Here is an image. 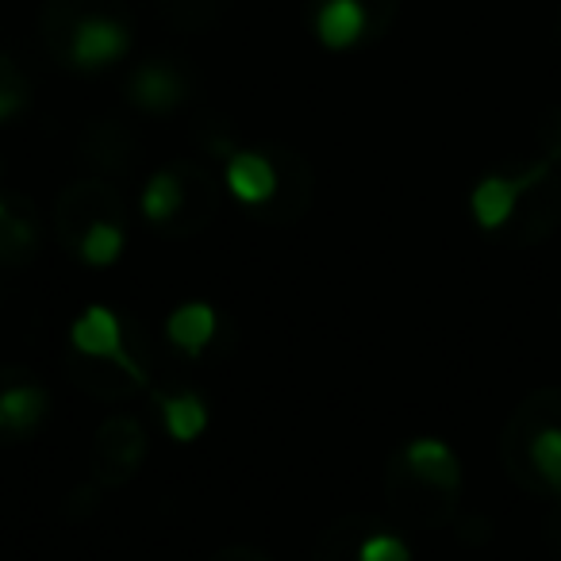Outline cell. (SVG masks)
Here are the masks:
<instances>
[{
	"instance_id": "obj_1",
	"label": "cell",
	"mask_w": 561,
	"mask_h": 561,
	"mask_svg": "<svg viewBox=\"0 0 561 561\" xmlns=\"http://www.w3.org/2000/svg\"><path fill=\"white\" fill-rule=\"evenodd\" d=\"M43 32L73 70H108L131 50V24L116 0H50Z\"/></svg>"
},
{
	"instance_id": "obj_2",
	"label": "cell",
	"mask_w": 561,
	"mask_h": 561,
	"mask_svg": "<svg viewBox=\"0 0 561 561\" xmlns=\"http://www.w3.org/2000/svg\"><path fill=\"white\" fill-rule=\"evenodd\" d=\"M397 16V0H312L316 39L328 50H351L369 43Z\"/></svg>"
},
{
	"instance_id": "obj_3",
	"label": "cell",
	"mask_w": 561,
	"mask_h": 561,
	"mask_svg": "<svg viewBox=\"0 0 561 561\" xmlns=\"http://www.w3.org/2000/svg\"><path fill=\"white\" fill-rule=\"evenodd\" d=\"M546 178H550V165L546 162H535L530 170L515 173V178H507V173H489V178H481L473 185V193H469V211H473L477 227L489 234L500 231V227L515 216L523 196L542 185Z\"/></svg>"
},
{
	"instance_id": "obj_4",
	"label": "cell",
	"mask_w": 561,
	"mask_h": 561,
	"mask_svg": "<svg viewBox=\"0 0 561 561\" xmlns=\"http://www.w3.org/2000/svg\"><path fill=\"white\" fill-rule=\"evenodd\" d=\"M70 343L78 354L85 358H101L112 362V366L124 369L131 381H142V369L127 358V346H124V328H119V316L104 305H89L85 312L73 320L70 328Z\"/></svg>"
},
{
	"instance_id": "obj_5",
	"label": "cell",
	"mask_w": 561,
	"mask_h": 561,
	"mask_svg": "<svg viewBox=\"0 0 561 561\" xmlns=\"http://www.w3.org/2000/svg\"><path fill=\"white\" fill-rule=\"evenodd\" d=\"M224 181L234 201L247 204V208H262L277 196V165L262 150H231Z\"/></svg>"
},
{
	"instance_id": "obj_6",
	"label": "cell",
	"mask_w": 561,
	"mask_h": 561,
	"mask_svg": "<svg viewBox=\"0 0 561 561\" xmlns=\"http://www.w3.org/2000/svg\"><path fill=\"white\" fill-rule=\"evenodd\" d=\"M404 461L423 484H431V489H438V492L461 489V461H458V454L450 450V443H443V438H431V435L412 438V443L404 446Z\"/></svg>"
},
{
	"instance_id": "obj_7",
	"label": "cell",
	"mask_w": 561,
	"mask_h": 561,
	"mask_svg": "<svg viewBox=\"0 0 561 561\" xmlns=\"http://www.w3.org/2000/svg\"><path fill=\"white\" fill-rule=\"evenodd\" d=\"M127 96H131V104H139L142 112H173L185 101V78H181V70L170 62H147L131 73Z\"/></svg>"
},
{
	"instance_id": "obj_8",
	"label": "cell",
	"mask_w": 561,
	"mask_h": 561,
	"mask_svg": "<svg viewBox=\"0 0 561 561\" xmlns=\"http://www.w3.org/2000/svg\"><path fill=\"white\" fill-rule=\"evenodd\" d=\"M216 328H219L216 308L204 305V300H193V305H181L170 312V320H165V339H170L181 354H188V358H201L204 346L216 339Z\"/></svg>"
},
{
	"instance_id": "obj_9",
	"label": "cell",
	"mask_w": 561,
	"mask_h": 561,
	"mask_svg": "<svg viewBox=\"0 0 561 561\" xmlns=\"http://www.w3.org/2000/svg\"><path fill=\"white\" fill-rule=\"evenodd\" d=\"M154 404L173 443H196L208 431V404L196 392H154Z\"/></svg>"
},
{
	"instance_id": "obj_10",
	"label": "cell",
	"mask_w": 561,
	"mask_h": 561,
	"mask_svg": "<svg viewBox=\"0 0 561 561\" xmlns=\"http://www.w3.org/2000/svg\"><path fill=\"white\" fill-rule=\"evenodd\" d=\"M47 415V392L39 385H12L0 392V435H27Z\"/></svg>"
},
{
	"instance_id": "obj_11",
	"label": "cell",
	"mask_w": 561,
	"mask_h": 561,
	"mask_svg": "<svg viewBox=\"0 0 561 561\" xmlns=\"http://www.w3.org/2000/svg\"><path fill=\"white\" fill-rule=\"evenodd\" d=\"M124 227L116 224V219H93V224L81 231V242H78V254L85 265H93V270H108V265L119 262V254H124Z\"/></svg>"
},
{
	"instance_id": "obj_12",
	"label": "cell",
	"mask_w": 561,
	"mask_h": 561,
	"mask_svg": "<svg viewBox=\"0 0 561 561\" xmlns=\"http://www.w3.org/2000/svg\"><path fill=\"white\" fill-rule=\"evenodd\" d=\"M185 204V181L178 170H158L142 188V216L150 224H170Z\"/></svg>"
},
{
	"instance_id": "obj_13",
	"label": "cell",
	"mask_w": 561,
	"mask_h": 561,
	"mask_svg": "<svg viewBox=\"0 0 561 561\" xmlns=\"http://www.w3.org/2000/svg\"><path fill=\"white\" fill-rule=\"evenodd\" d=\"M527 454H530V461H535V469H538V477H542L546 489L561 492V427L535 431Z\"/></svg>"
},
{
	"instance_id": "obj_14",
	"label": "cell",
	"mask_w": 561,
	"mask_h": 561,
	"mask_svg": "<svg viewBox=\"0 0 561 561\" xmlns=\"http://www.w3.org/2000/svg\"><path fill=\"white\" fill-rule=\"evenodd\" d=\"M27 104H32V85H27L20 66L9 55H0V124L16 119Z\"/></svg>"
},
{
	"instance_id": "obj_15",
	"label": "cell",
	"mask_w": 561,
	"mask_h": 561,
	"mask_svg": "<svg viewBox=\"0 0 561 561\" xmlns=\"http://www.w3.org/2000/svg\"><path fill=\"white\" fill-rule=\"evenodd\" d=\"M358 561H412V550H408V542L400 535L377 530L358 546Z\"/></svg>"
}]
</instances>
